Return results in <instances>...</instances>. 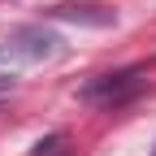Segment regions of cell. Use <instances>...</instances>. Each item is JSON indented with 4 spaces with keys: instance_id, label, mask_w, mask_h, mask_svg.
<instances>
[{
    "instance_id": "obj_5",
    "label": "cell",
    "mask_w": 156,
    "mask_h": 156,
    "mask_svg": "<svg viewBox=\"0 0 156 156\" xmlns=\"http://www.w3.org/2000/svg\"><path fill=\"white\" fill-rule=\"evenodd\" d=\"M13 83H17V78H13L9 69H0V95H5V91H13Z\"/></svg>"
},
{
    "instance_id": "obj_4",
    "label": "cell",
    "mask_w": 156,
    "mask_h": 156,
    "mask_svg": "<svg viewBox=\"0 0 156 156\" xmlns=\"http://www.w3.org/2000/svg\"><path fill=\"white\" fill-rule=\"evenodd\" d=\"M30 156H65V134H48V139H39Z\"/></svg>"
},
{
    "instance_id": "obj_3",
    "label": "cell",
    "mask_w": 156,
    "mask_h": 156,
    "mask_svg": "<svg viewBox=\"0 0 156 156\" xmlns=\"http://www.w3.org/2000/svg\"><path fill=\"white\" fill-rule=\"evenodd\" d=\"M48 17H56V22H78V26H113L117 9H108V5H52Z\"/></svg>"
},
{
    "instance_id": "obj_2",
    "label": "cell",
    "mask_w": 156,
    "mask_h": 156,
    "mask_svg": "<svg viewBox=\"0 0 156 156\" xmlns=\"http://www.w3.org/2000/svg\"><path fill=\"white\" fill-rule=\"evenodd\" d=\"M143 69H108V74H95L83 83V91H78V100L83 104H95V108H117V104H126L134 100V95L143 91Z\"/></svg>"
},
{
    "instance_id": "obj_6",
    "label": "cell",
    "mask_w": 156,
    "mask_h": 156,
    "mask_svg": "<svg viewBox=\"0 0 156 156\" xmlns=\"http://www.w3.org/2000/svg\"><path fill=\"white\" fill-rule=\"evenodd\" d=\"M152 156H156V147H152Z\"/></svg>"
},
{
    "instance_id": "obj_1",
    "label": "cell",
    "mask_w": 156,
    "mask_h": 156,
    "mask_svg": "<svg viewBox=\"0 0 156 156\" xmlns=\"http://www.w3.org/2000/svg\"><path fill=\"white\" fill-rule=\"evenodd\" d=\"M61 56V35L39 26V22H22L0 30V69L9 65H35V61H52Z\"/></svg>"
}]
</instances>
